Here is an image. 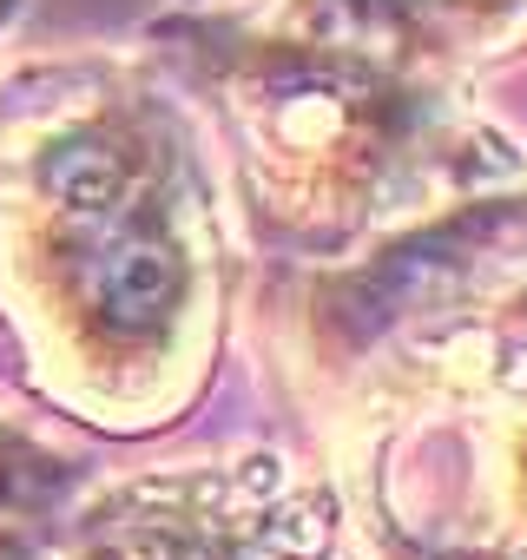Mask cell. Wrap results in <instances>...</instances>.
<instances>
[{
	"instance_id": "6da1fadb",
	"label": "cell",
	"mask_w": 527,
	"mask_h": 560,
	"mask_svg": "<svg viewBox=\"0 0 527 560\" xmlns=\"http://www.w3.org/2000/svg\"><path fill=\"white\" fill-rule=\"evenodd\" d=\"M86 291H93V311H99L106 330H119V337H152L159 324H172V311H178V298H185V264H178V250H172L165 237L126 231V237L99 244Z\"/></svg>"
},
{
	"instance_id": "7a4b0ae2",
	"label": "cell",
	"mask_w": 527,
	"mask_h": 560,
	"mask_svg": "<svg viewBox=\"0 0 527 560\" xmlns=\"http://www.w3.org/2000/svg\"><path fill=\"white\" fill-rule=\"evenodd\" d=\"M40 178H47V191H54L67 211H80V218H106V211L126 198V165H119V152L99 145V139H60V145L47 152Z\"/></svg>"
}]
</instances>
